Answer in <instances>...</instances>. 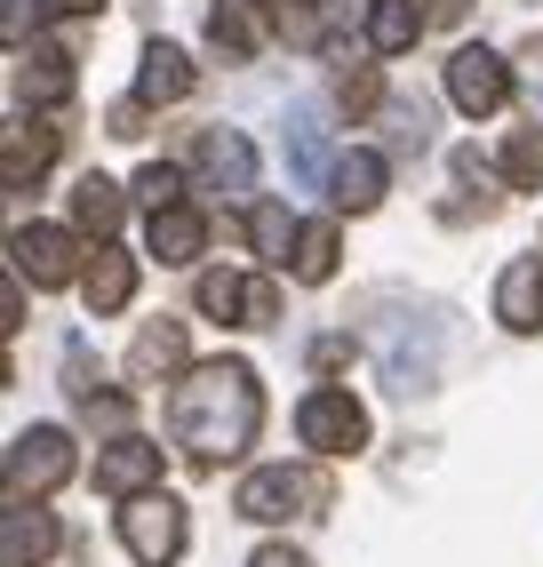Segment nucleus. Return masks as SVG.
Returning <instances> with one entry per match:
<instances>
[{"label": "nucleus", "mask_w": 543, "mask_h": 567, "mask_svg": "<svg viewBox=\"0 0 543 567\" xmlns=\"http://www.w3.org/2000/svg\"><path fill=\"white\" fill-rule=\"evenodd\" d=\"M344 360H352V336H320V344H313V368L320 375H336Z\"/></svg>", "instance_id": "obj_32"}, {"label": "nucleus", "mask_w": 543, "mask_h": 567, "mask_svg": "<svg viewBox=\"0 0 543 567\" xmlns=\"http://www.w3.org/2000/svg\"><path fill=\"white\" fill-rule=\"evenodd\" d=\"M376 368H383V384H392L400 400L432 392V375H440V320H423V312L376 320Z\"/></svg>", "instance_id": "obj_4"}, {"label": "nucleus", "mask_w": 543, "mask_h": 567, "mask_svg": "<svg viewBox=\"0 0 543 567\" xmlns=\"http://www.w3.org/2000/svg\"><path fill=\"white\" fill-rule=\"evenodd\" d=\"M336 256H344V233L320 216V224H304L296 233V256H288V272L304 280V288H320V280H336Z\"/></svg>", "instance_id": "obj_23"}, {"label": "nucleus", "mask_w": 543, "mask_h": 567, "mask_svg": "<svg viewBox=\"0 0 543 567\" xmlns=\"http://www.w3.org/2000/svg\"><path fill=\"white\" fill-rule=\"evenodd\" d=\"M296 233H304V224H296L280 200H256V216H248V240H256V256H264V264H288Z\"/></svg>", "instance_id": "obj_25"}, {"label": "nucleus", "mask_w": 543, "mask_h": 567, "mask_svg": "<svg viewBox=\"0 0 543 567\" xmlns=\"http://www.w3.org/2000/svg\"><path fill=\"white\" fill-rule=\"evenodd\" d=\"M192 161L208 168L216 193H248V184H256V153H248L240 128H201V136H192Z\"/></svg>", "instance_id": "obj_15"}, {"label": "nucleus", "mask_w": 543, "mask_h": 567, "mask_svg": "<svg viewBox=\"0 0 543 567\" xmlns=\"http://www.w3.org/2000/svg\"><path fill=\"white\" fill-rule=\"evenodd\" d=\"M495 320L512 336H535L543 328V256H512L495 280Z\"/></svg>", "instance_id": "obj_13"}, {"label": "nucleus", "mask_w": 543, "mask_h": 567, "mask_svg": "<svg viewBox=\"0 0 543 567\" xmlns=\"http://www.w3.org/2000/svg\"><path fill=\"white\" fill-rule=\"evenodd\" d=\"M296 440L313 447V456H360L368 447V408L344 384H320V392L296 400Z\"/></svg>", "instance_id": "obj_6"}, {"label": "nucleus", "mask_w": 543, "mask_h": 567, "mask_svg": "<svg viewBox=\"0 0 543 567\" xmlns=\"http://www.w3.org/2000/svg\"><path fill=\"white\" fill-rule=\"evenodd\" d=\"M520 89V64H503L495 49H455L448 56V104L472 112V121H488V112H503Z\"/></svg>", "instance_id": "obj_7"}, {"label": "nucleus", "mask_w": 543, "mask_h": 567, "mask_svg": "<svg viewBox=\"0 0 543 567\" xmlns=\"http://www.w3.org/2000/svg\"><path fill=\"white\" fill-rule=\"evenodd\" d=\"M272 41V17H264V0H216L208 9V49L224 64H256Z\"/></svg>", "instance_id": "obj_11"}, {"label": "nucleus", "mask_w": 543, "mask_h": 567, "mask_svg": "<svg viewBox=\"0 0 543 567\" xmlns=\"http://www.w3.org/2000/svg\"><path fill=\"white\" fill-rule=\"evenodd\" d=\"M57 512H41V504H9L0 512V567H49L57 559Z\"/></svg>", "instance_id": "obj_12"}, {"label": "nucleus", "mask_w": 543, "mask_h": 567, "mask_svg": "<svg viewBox=\"0 0 543 567\" xmlns=\"http://www.w3.org/2000/svg\"><path fill=\"white\" fill-rule=\"evenodd\" d=\"M423 24H432V9H416V0H368V49L376 56H408L423 41Z\"/></svg>", "instance_id": "obj_22"}, {"label": "nucleus", "mask_w": 543, "mask_h": 567, "mask_svg": "<svg viewBox=\"0 0 543 567\" xmlns=\"http://www.w3.org/2000/svg\"><path fill=\"white\" fill-rule=\"evenodd\" d=\"M144 248L161 256V264H192L208 248V216L192 208V200H176V208H152L144 216Z\"/></svg>", "instance_id": "obj_16"}, {"label": "nucleus", "mask_w": 543, "mask_h": 567, "mask_svg": "<svg viewBox=\"0 0 543 567\" xmlns=\"http://www.w3.org/2000/svg\"><path fill=\"white\" fill-rule=\"evenodd\" d=\"M121 544H129L136 567H176L184 544H192V519H184L176 496L152 487V496H129V504H121Z\"/></svg>", "instance_id": "obj_5"}, {"label": "nucleus", "mask_w": 543, "mask_h": 567, "mask_svg": "<svg viewBox=\"0 0 543 567\" xmlns=\"http://www.w3.org/2000/svg\"><path fill=\"white\" fill-rule=\"evenodd\" d=\"M104 0H49V17H96Z\"/></svg>", "instance_id": "obj_35"}, {"label": "nucleus", "mask_w": 543, "mask_h": 567, "mask_svg": "<svg viewBox=\"0 0 543 567\" xmlns=\"http://www.w3.org/2000/svg\"><path fill=\"white\" fill-rule=\"evenodd\" d=\"M472 17V0H432V24H463Z\"/></svg>", "instance_id": "obj_34"}, {"label": "nucleus", "mask_w": 543, "mask_h": 567, "mask_svg": "<svg viewBox=\"0 0 543 567\" xmlns=\"http://www.w3.org/2000/svg\"><path fill=\"white\" fill-rule=\"evenodd\" d=\"M136 200H144V208H176V200H184V168H176V161H144V168H136Z\"/></svg>", "instance_id": "obj_28"}, {"label": "nucleus", "mask_w": 543, "mask_h": 567, "mask_svg": "<svg viewBox=\"0 0 543 567\" xmlns=\"http://www.w3.org/2000/svg\"><path fill=\"white\" fill-rule=\"evenodd\" d=\"M72 472H81V456H72V432H57V424L17 432L9 456H0V487H9V504H49Z\"/></svg>", "instance_id": "obj_3"}, {"label": "nucleus", "mask_w": 543, "mask_h": 567, "mask_svg": "<svg viewBox=\"0 0 543 567\" xmlns=\"http://www.w3.org/2000/svg\"><path fill=\"white\" fill-rule=\"evenodd\" d=\"M192 305H201L208 320H224V328H248V280L240 272H201Z\"/></svg>", "instance_id": "obj_24"}, {"label": "nucleus", "mask_w": 543, "mask_h": 567, "mask_svg": "<svg viewBox=\"0 0 543 567\" xmlns=\"http://www.w3.org/2000/svg\"><path fill=\"white\" fill-rule=\"evenodd\" d=\"M96 487L104 496H152L161 487V440H136V432H121L112 447H96Z\"/></svg>", "instance_id": "obj_9"}, {"label": "nucleus", "mask_w": 543, "mask_h": 567, "mask_svg": "<svg viewBox=\"0 0 543 567\" xmlns=\"http://www.w3.org/2000/svg\"><path fill=\"white\" fill-rule=\"evenodd\" d=\"M168 432L184 447L192 472H216L232 456H248L264 432V384L248 360H201L184 368V384L168 392Z\"/></svg>", "instance_id": "obj_1"}, {"label": "nucleus", "mask_w": 543, "mask_h": 567, "mask_svg": "<svg viewBox=\"0 0 543 567\" xmlns=\"http://www.w3.org/2000/svg\"><path fill=\"white\" fill-rule=\"evenodd\" d=\"M81 296H89V312H96V320L129 312V296H136V256L104 240V248L89 256V272H81Z\"/></svg>", "instance_id": "obj_17"}, {"label": "nucleus", "mask_w": 543, "mask_h": 567, "mask_svg": "<svg viewBox=\"0 0 543 567\" xmlns=\"http://www.w3.org/2000/svg\"><path fill=\"white\" fill-rule=\"evenodd\" d=\"M336 504V480L313 472V464H264L240 480V496H232V512L256 519V527H288V519H320Z\"/></svg>", "instance_id": "obj_2"}, {"label": "nucleus", "mask_w": 543, "mask_h": 567, "mask_svg": "<svg viewBox=\"0 0 543 567\" xmlns=\"http://www.w3.org/2000/svg\"><path fill=\"white\" fill-rule=\"evenodd\" d=\"M520 104H527V121L543 128V41H520Z\"/></svg>", "instance_id": "obj_29"}, {"label": "nucleus", "mask_w": 543, "mask_h": 567, "mask_svg": "<svg viewBox=\"0 0 543 567\" xmlns=\"http://www.w3.org/2000/svg\"><path fill=\"white\" fill-rule=\"evenodd\" d=\"M495 168H503L512 193H543V136H512V144L495 153Z\"/></svg>", "instance_id": "obj_26"}, {"label": "nucleus", "mask_w": 543, "mask_h": 567, "mask_svg": "<svg viewBox=\"0 0 543 567\" xmlns=\"http://www.w3.org/2000/svg\"><path fill=\"white\" fill-rule=\"evenodd\" d=\"M176 368H184V320H144L136 344H129V384L152 392V384H168Z\"/></svg>", "instance_id": "obj_14"}, {"label": "nucleus", "mask_w": 543, "mask_h": 567, "mask_svg": "<svg viewBox=\"0 0 543 567\" xmlns=\"http://www.w3.org/2000/svg\"><path fill=\"white\" fill-rule=\"evenodd\" d=\"M57 144H64V128H49V121H9L0 128V184H9V193L41 184L49 161H57Z\"/></svg>", "instance_id": "obj_10"}, {"label": "nucleus", "mask_w": 543, "mask_h": 567, "mask_svg": "<svg viewBox=\"0 0 543 567\" xmlns=\"http://www.w3.org/2000/svg\"><path fill=\"white\" fill-rule=\"evenodd\" d=\"M192 81H201V72H192V56H184V49H168V41H152V49H144V64H136V96H144V104H184V96H192Z\"/></svg>", "instance_id": "obj_21"}, {"label": "nucleus", "mask_w": 543, "mask_h": 567, "mask_svg": "<svg viewBox=\"0 0 543 567\" xmlns=\"http://www.w3.org/2000/svg\"><path fill=\"white\" fill-rule=\"evenodd\" d=\"M121 216H129V193H121V184H112V176H81V184H72V233H96V240H112V233H121Z\"/></svg>", "instance_id": "obj_20"}, {"label": "nucleus", "mask_w": 543, "mask_h": 567, "mask_svg": "<svg viewBox=\"0 0 543 567\" xmlns=\"http://www.w3.org/2000/svg\"><path fill=\"white\" fill-rule=\"evenodd\" d=\"M9 264L32 288H72V280H81V240H72L64 224H17V233H9Z\"/></svg>", "instance_id": "obj_8"}, {"label": "nucleus", "mask_w": 543, "mask_h": 567, "mask_svg": "<svg viewBox=\"0 0 543 567\" xmlns=\"http://www.w3.org/2000/svg\"><path fill=\"white\" fill-rule=\"evenodd\" d=\"M144 112H152V104H144V96H129V104H112L104 121H112V136H144Z\"/></svg>", "instance_id": "obj_31"}, {"label": "nucleus", "mask_w": 543, "mask_h": 567, "mask_svg": "<svg viewBox=\"0 0 543 567\" xmlns=\"http://www.w3.org/2000/svg\"><path fill=\"white\" fill-rule=\"evenodd\" d=\"M272 320H280V280L256 272V280H248V328H272Z\"/></svg>", "instance_id": "obj_30"}, {"label": "nucleus", "mask_w": 543, "mask_h": 567, "mask_svg": "<svg viewBox=\"0 0 543 567\" xmlns=\"http://www.w3.org/2000/svg\"><path fill=\"white\" fill-rule=\"evenodd\" d=\"M328 200L352 208V216H368V208L383 200V153H368V144L336 153V168H328Z\"/></svg>", "instance_id": "obj_18"}, {"label": "nucleus", "mask_w": 543, "mask_h": 567, "mask_svg": "<svg viewBox=\"0 0 543 567\" xmlns=\"http://www.w3.org/2000/svg\"><path fill=\"white\" fill-rule=\"evenodd\" d=\"M336 104L352 112V121H360V112H376V104H383V72H376V64H344V72H336Z\"/></svg>", "instance_id": "obj_27"}, {"label": "nucleus", "mask_w": 543, "mask_h": 567, "mask_svg": "<svg viewBox=\"0 0 543 567\" xmlns=\"http://www.w3.org/2000/svg\"><path fill=\"white\" fill-rule=\"evenodd\" d=\"M248 567H313V559H304V551H296V544H264V551H256V559H248Z\"/></svg>", "instance_id": "obj_33"}, {"label": "nucleus", "mask_w": 543, "mask_h": 567, "mask_svg": "<svg viewBox=\"0 0 543 567\" xmlns=\"http://www.w3.org/2000/svg\"><path fill=\"white\" fill-rule=\"evenodd\" d=\"M64 96H72V56H64V49H32V56H17V104L57 112Z\"/></svg>", "instance_id": "obj_19"}]
</instances>
